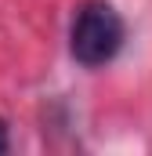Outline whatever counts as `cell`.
I'll use <instances>...</instances> for the list:
<instances>
[{
	"label": "cell",
	"mask_w": 152,
	"mask_h": 156,
	"mask_svg": "<svg viewBox=\"0 0 152 156\" xmlns=\"http://www.w3.org/2000/svg\"><path fill=\"white\" fill-rule=\"evenodd\" d=\"M11 149V142H7V120H0V156Z\"/></svg>",
	"instance_id": "obj_2"
},
{
	"label": "cell",
	"mask_w": 152,
	"mask_h": 156,
	"mask_svg": "<svg viewBox=\"0 0 152 156\" xmlns=\"http://www.w3.org/2000/svg\"><path fill=\"white\" fill-rule=\"evenodd\" d=\"M127 37V26L119 18L112 4L105 0H87L73 18V29H69V55L83 69H98V66H109Z\"/></svg>",
	"instance_id": "obj_1"
}]
</instances>
